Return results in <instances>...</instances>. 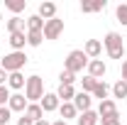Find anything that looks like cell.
<instances>
[{
  "label": "cell",
  "mask_w": 127,
  "mask_h": 125,
  "mask_svg": "<svg viewBox=\"0 0 127 125\" xmlns=\"http://www.w3.org/2000/svg\"><path fill=\"white\" fill-rule=\"evenodd\" d=\"M25 83H27V78L22 76V71H15V74L7 76V88H12L15 93H20V91L25 88Z\"/></svg>",
  "instance_id": "15"
},
{
  "label": "cell",
  "mask_w": 127,
  "mask_h": 125,
  "mask_svg": "<svg viewBox=\"0 0 127 125\" xmlns=\"http://www.w3.org/2000/svg\"><path fill=\"white\" fill-rule=\"evenodd\" d=\"M73 83H76V74L61 69V74H59V86H73Z\"/></svg>",
  "instance_id": "27"
},
{
  "label": "cell",
  "mask_w": 127,
  "mask_h": 125,
  "mask_svg": "<svg viewBox=\"0 0 127 125\" xmlns=\"http://www.w3.org/2000/svg\"><path fill=\"white\" fill-rule=\"evenodd\" d=\"M7 101H10V88L7 86H0V108L7 106Z\"/></svg>",
  "instance_id": "31"
},
{
  "label": "cell",
  "mask_w": 127,
  "mask_h": 125,
  "mask_svg": "<svg viewBox=\"0 0 127 125\" xmlns=\"http://www.w3.org/2000/svg\"><path fill=\"white\" fill-rule=\"evenodd\" d=\"M76 93H78V91H76L73 86H59V91H56V96H59L61 103H71V101L76 98Z\"/></svg>",
  "instance_id": "19"
},
{
  "label": "cell",
  "mask_w": 127,
  "mask_h": 125,
  "mask_svg": "<svg viewBox=\"0 0 127 125\" xmlns=\"http://www.w3.org/2000/svg\"><path fill=\"white\" fill-rule=\"evenodd\" d=\"M110 93H112V98H127V83L120 78L115 86H110Z\"/></svg>",
  "instance_id": "24"
},
{
  "label": "cell",
  "mask_w": 127,
  "mask_h": 125,
  "mask_svg": "<svg viewBox=\"0 0 127 125\" xmlns=\"http://www.w3.org/2000/svg\"><path fill=\"white\" fill-rule=\"evenodd\" d=\"M120 76H122V81L127 83V59L122 62V71H120Z\"/></svg>",
  "instance_id": "34"
},
{
  "label": "cell",
  "mask_w": 127,
  "mask_h": 125,
  "mask_svg": "<svg viewBox=\"0 0 127 125\" xmlns=\"http://www.w3.org/2000/svg\"><path fill=\"white\" fill-rule=\"evenodd\" d=\"M42 42H44L42 32H27V44L30 47H42Z\"/></svg>",
  "instance_id": "28"
},
{
  "label": "cell",
  "mask_w": 127,
  "mask_h": 125,
  "mask_svg": "<svg viewBox=\"0 0 127 125\" xmlns=\"http://www.w3.org/2000/svg\"><path fill=\"white\" fill-rule=\"evenodd\" d=\"M95 83H98V78H93V76L86 74V76L81 78V91H83V93H93V91H95Z\"/></svg>",
  "instance_id": "25"
},
{
  "label": "cell",
  "mask_w": 127,
  "mask_h": 125,
  "mask_svg": "<svg viewBox=\"0 0 127 125\" xmlns=\"http://www.w3.org/2000/svg\"><path fill=\"white\" fill-rule=\"evenodd\" d=\"M103 47H105V52H108L110 59H125V42H122V34L108 32L105 39H103Z\"/></svg>",
  "instance_id": "1"
},
{
  "label": "cell",
  "mask_w": 127,
  "mask_h": 125,
  "mask_svg": "<svg viewBox=\"0 0 127 125\" xmlns=\"http://www.w3.org/2000/svg\"><path fill=\"white\" fill-rule=\"evenodd\" d=\"M59 115H61V120H76L78 118V110H76V106H73V101L71 103H61L59 106Z\"/></svg>",
  "instance_id": "16"
},
{
  "label": "cell",
  "mask_w": 127,
  "mask_h": 125,
  "mask_svg": "<svg viewBox=\"0 0 127 125\" xmlns=\"http://www.w3.org/2000/svg\"><path fill=\"white\" fill-rule=\"evenodd\" d=\"M39 106H42L44 113H54V110H59L61 101H59V96H56V93H44V98L39 101Z\"/></svg>",
  "instance_id": "10"
},
{
  "label": "cell",
  "mask_w": 127,
  "mask_h": 125,
  "mask_svg": "<svg viewBox=\"0 0 127 125\" xmlns=\"http://www.w3.org/2000/svg\"><path fill=\"white\" fill-rule=\"evenodd\" d=\"M105 74H108V64L103 62V59H91V62H88V76L103 81Z\"/></svg>",
  "instance_id": "6"
},
{
  "label": "cell",
  "mask_w": 127,
  "mask_h": 125,
  "mask_svg": "<svg viewBox=\"0 0 127 125\" xmlns=\"http://www.w3.org/2000/svg\"><path fill=\"white\" fill-rule=\"evenodd\" d=\"M7 76H10V74H7L5 69H0V86H7Z\"/></svg>",
  "instance_id": "33"
},
{
  "label": "cell",
  "mask_w": 127,
  "mask_h": 125,
  "mask_svg": "<svg viewBox=\"0 0 127 125\" xmlns=\"http://www.w3.org/2000/svg\"><path fill=\"white\" fill-rule=\"evenodd\" d=\"M44 81L42 76H37V74H32L27 76V83H25V98L30 101V103H39L42 98H44Z\"/></svg>",
  "instance_id": "2"
},
{
  "label": "cell",
  "mask_w": 127,
  "mask_h": 125,
  "mask_svg": "<svg viewBox=\"0 0 127 125\" xmlns=\"http://www.w3.org/2000/svg\"><path fill=\"white\" fill-rule=\"evenodd\" d=\"M100 123L103 125H122V118H120V113H115V115H110V118H103Z\"/></svg>",
  "instance_id": "30"
},
{
  "label": "cell",
  "mask_w": 127,
  "mask_h": 125,
  "mask_svg": "<svg viewBox=\"0 0 127 125\" xmlns=\"http://www.w3.org/2000/svg\"><path fill=\"white\" fill-rule=\"evenodd\" d=\"M7 42H10L12 52H25V44H27V32H12Z\"/></svg>",
  "instance_id": "14"
},
{
  "label": "cell",
  "mask_w": 127,
  "mask_h": 125,
  "mask_svg": "<svg viewBox=\"0 0 127 125\" xmlns=\"http://www.w3.org/2000/svg\"><path fill=\"white\" fill-rule=\"evenodd\" d=\"M117 113V106H115V101L112 98H105V101H100V106H98V118L103 120V118H110Z\"/></svg>",
  "instance_id": "13"
},
{
  "label": "cell",
  "mask_w": 127,
  "mask_h": 125,
  "mask_svg": "<svg viewBox=\"0 0 127 125\" xmlns=\"http://www.w3.org/2000/svg\"><path fill=\"white\" fill-rule=\"evenodd\" d=\"M73 106H76V110H78V113L93 110V108H91V106H93V96H91V93H83V91H78V93H76V98H73Z\"/></svg>",
  "instance_id": "8"
},
{
  "label": "cell",
  "mask_w": 127,
  "mask_h": 125,
  "mask_svg": "<svg viewBox=\"0 0 127 125\" xmlns=\"http://www.w3.org/2000/svg\"><path fill=\"white\" fill-rule=\"evenodd\" d=\"M34 125H51V123H49L47 118H44V120H39V123H34Z\"/></svg>",
  "instance_id": "36"
},
{
  "label": "cell",
  "mask_w": 127,
  "mask_h": 125,
  "mask_svg": "<svg viewBox=\"0 0 127 125\" xmlns=\"http://www.w3.org/2000/svg\"><path fill=\"white\" fill-rule=\"evenodd\" d=\"M27 32H44V20L39 15H30L27 17Z\"/></svg>",
  "instance_id": "21"
},
{
  "label": "cell",
  "mask_w": 127,
  "mask_h": 125,
  "mask_svg": "<svg viewBox=\"0 0 127 125\" xmlns=\"http://www.w3.org/2000/svg\"><path fill=\"white\" fill-rule=\"evenodd\" d=\"M5 7H7L12 15H20V12L27 7V0H5Z\"/></svg>",
  "instance_id": "23"
},
{
  "label": "cell",
  "mask_w": 127,
  "mask_h": 125,
  "mask_svg": "<svg viewBox=\"0 0 127 125\" xmlns=\"http://www.w3.org/2000/svg\"><path fill=\"white\" fill-rule=\"evenodd\" d=\"M115 20H117L122 27H127V2H120V5L115 7Z\"/></svg>",
  "instance_id": "26"
},
{
  "label": "cell",
  "mask_w": 127,
  "mask_h": 125,
  "mask_svg": "<svg viewBox=\"0 0 127 125\" xmlns=\"http://www.w3.org/2000/svg\"><path fill=\"white\" fill-rule=\"evenodd\" d=\"M83 52H86L88 59H100V54H103V42H100V39H88L86 47H83Z\"/></svg>",
  "instance_id": "12"
},
{
  "label": "cell",
  "mask_w": 127,
  "mask_h": 125,
  "mask_svg": "<svg viewBox=\"0 0 127 125\" xmlns=\"http://www.w3.org/2000/svg\"><path fill=\"white\" fill-rule=\"evenodd\" d=\"M91 96H93V98H100V101H105V98L110 96V86H108L105 81H98V83H95V91Z\"/></svg>",
  "instance_id": "22"
},
{
  "label": "cell",
  "mask_w": 127,
  "mask_h": 125,
  "mask_svg": "<svg viewBox=\"0 0 127 125\" xmlns=\"http://www.w3.org/2000/svg\"><path fill=\"white\" fill-rule=\"evenodd\" d=\"M0 22H2V12H0Z\"/></svg>",
  "instance_id": "37"
},
{
  "label": "cell",
  "mask_w": 127,
  "mask_h": 125,
  "mask_svg": "<svg viewBox=\"0 0 127 125\" xmlns=\"http://www.w3.org/2000/svg\"><path fill=\"white\" fill-rule=\"evenodd\" d=\"M108 7V0H83L81 2V12L91 15V12H103Z\"/></svg>",
  "instance_id": "9"
},
{
  "label": "cell",
  "mask_w": 127,
  "mask_h": 125,
  "mask_svg": "<svg viewBox=\"0 0 127 125\" xmlns=\"http://www.w3.org/2000/svg\"><path fill=\"white\" fill-rule=\"evenodd\" d=\"M25 64H27V54H25V52H10V54L2 57L0 69H5L7 74H15V71H22Z\"/></svg>",
  "instance_id": "4"
},
{
  "label": "cell",
  "mask_w": 127,
  "mask_h": 125,
  "mask_svg": "<svg viewBox=\"0 0 127 125\" xmlns=\"http://www.w3.org/2000/svg\"><path fill=\"white\" fill-rule=\"evenodd\" d=\"M25 115L30 118L32 123L44 120V110H42V106H39V103H30V106H27V110H25Z\"/></svg>",
  "instance_id": "18"
},
{
  "label": "cell",
  "mask_w": 127,
  "mask_h": 125,
  "mask_svg": "<svg viewBox=\"0 0 127 125\" xmlns=\"http://www.w3.org/2000/svg\"><path fill=\"white\" fill-rule=\"evenodd\" d=\"M88 57H86V52L83 49H73V52H68V57L64 59V69L66 71H71V74H78L83 69H88Z\"/></svg>",
  "instance_id": "3"
},
{
  "label": "cell",
  "mask_w": 127,
  "mask_h": 125,
  "mask_svg": "<svg viewBox=\"0 0 127 125\" xmlns=\"http://www.w3.org/2000/svg\"><path fill=\"white\" fill-rule=\"evenodd\" d=\"M100 118H98V110H86V113H78L76 118V125H98Z\"/></svg>",
  "instance_id": "17"
},
{
  "label": "cell",
  "mask_w": 127,
  "mask_h": 125,
  "mask_svg": "<svg viewBox=\"0 0 127 125\" xmlns=\"http://www.w3.org/2000/svg\"><path fill=\"white\" fill-rule=\"evenodd\" d=\"M25 27H27V20H22L20 15H12L7 20V32H10V34H12V32H25Z\"/></svg>",
  "instance_id": "20"
},
{
  "label": "cell",
  "mask_w": 127,
  "mask_h": 125,
  "mask_svg": "<svg viewBox=\"0 0 127 125\" xmlns=\"http://www.w3.org/2000/svg\"><path fill=\"white\" fill-rule=\"evenodd\" d=\"M17 125H34L30 120V118H27V115H25V113H22V115H20V118H17Z\"/></svg>",
  "instance_id": "32"
},
{
  "label": "cell",
  "mask_w": 127,
  "mask_h": 125,
  "mask_svg": "<svg viewBox=\"0 0 127 125\" xmlns=\"http://www.w3.org/2000/svg\"><path fill=\"white\" fill-rule=\"evenodd\" d=\"M30 106V101L25 98V93H10V101H7V108L12 113H25Z\"/></svg>",
  "instance_id": "7"
},
{
  "label": "cell",
  "mask_w": 127,
  "mask_h": 125,
  "mask_svg": "<svg viewBox=\"0 0 127 125\" xmlns=\"http://www.w3.org/2000/svg\"><path fill=\"white\" fill-rule=\"evenodd\" d=\"M44 39H49V42H54V39H59L64 34V20H59V17H54V20H47L44 22Z\"/></svg>",
  "instance_id": "5"
},
{
  "label": "cell",
  "mask_w": 127,
  "mask_h": 125,
  "mask_svg": "<svg viewBox=\"0 0 127 125\" xmlns=\"http://www.w3.org/2000/svg\"><path fill=\"white\" fill-rule=\"evenodd\" d=\"M37 15L42 17L44 22H47V20H54V17H56V2H51V0L39 2V10H37Z\"/></svg>",
  "instance_id": "11"
},
{
  "label": "cell",
  "mask_w": 127,
  "mask_h": 125,
  "mask_svg": "<svg viewBox=\"0 0 127 125\" xmlns=\"http://www.w3.org/2000/svg\"><path fill=\"white\" fill-rule=\"evenodd\" d=\"M51 125H68V123H66V120H61V118H59V120H54V123H51Z\"/></svg>",
  "instance_id": "35"
},
{
  "label": "cell",
  "mask_w": 127,
  "mask_h": 125,
  "mask_svg": "<svg viewBox=\"0 0 127 125\" xmlns=\"http://www.w3.org/2000/svg\"><path fill=\"white\" fill-rule=\"evenodd\" d=\"M10 120H12V110L7 108V106H2L0 108V125H7Z\"/></svg>",
  "instance_id": "29"
}]
</instances>
